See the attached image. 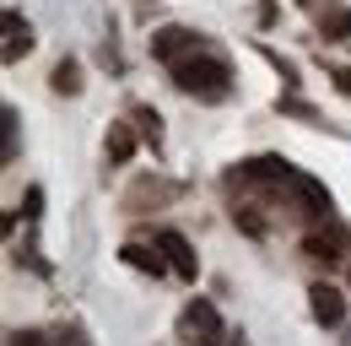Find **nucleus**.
Segmentation results:
<instances>
[{
    "instance_id": "obj_1",
    "label": "nucleus",
    "mask_w": 351,
    "mask_h": 346,
    "mask_svg": "<svg viewBox=\"0 0 351 346\" xmlns=\"http://www.w3.org/2000/svg\"><path fill=\"white\" fill-rule=\"evenodd\" d=\"M173 86L184 97H200V103H221L232 92V71L221 65L217 54H184L173 65Z\"/></svg>"
},
{
    "instance_id": "obj_2",
    "label": "nucleus",
    "mask_w": 351,
    "mask_h": 346,
    "mask_svg": "<svg viewBox=\"0 0 351 346\" xmlns=\"http://www.w3.org/2000/svg\"><path fill=\"white\" fill-rule=\"evenodd\" d=\"M178 336H184L189 346H221V314H217V303L189 298V303H184V314H178Z\"/></svg>"
},
{
    "instance_id": "obj_3",
    "label": "nucleus",
    "mask_w": 351,
    "mask_h": 346,
    "mask_svg": "<svg viewBox=\"0 0 351 346\" xmlns=\"http://www.w3.org/2000/svg\"><path fill=\"white\" fill-rule=\"evenodd\" d=\"M157 249L168 255V270H178L184 281H195V276H200V260H195V249H189V238H184V233H173V227H168V233H157Z\"/></svg>"
},
{
    "instance_id": "obj_4",
    "label": "nucleus",
    "mask_w": 351,
    "mask_h": 346,
    "mask_svg": "<svg viewBox=\"0 0 351 346\" xmlns=\"http://www.w3.org/2000/svg\"><path fill=\"white\" fill-rule=\"evenodd\" d=\"M195 43H200V33H189V27H162V33L152 38V54L168 60V65H178L184 54H195Z\"/></svg>"
},
{
    "instance_id": "obj_5",
    "label": "nucleus",
    "mask_w": 351,
    "mask_h": 346,
    "mask_svg": "<svg viewBox=\"0 0 351 346\" xmlns=\"http://www.w3.org/2000/svg\"><path fill=\"white\" fill-rule=\"evenodd\" d=\"M243 178H254V184H287V178H292V163H287V157H249V163H243Z\"/></svg>"
},
{
    "instance_id": "obj_6",
    "label": "nucleus",
    "mask_w": 351,
    "mask_h": 346,
    "mask_svg": "<svg viewBox=\"0 0 351 346\" xmlns=\"http://www.w3.org/2000/svg\"><path fill=\"white\" fill-rule=\"evenodd\" d=\"M287 189L308 206V216H330V195H324V184H313L308 173H292V178H287Z\"/></svg>"
},
{
    "instance_id": "obj_7",
    "label": "nucleus",
    "mask_w": 351,
    "mask_h": 346,
    "mask_svg": "<svg viewBox=\"0 0 351 346\" xmlns=\"http://www.w3.org/2000/svg\"><path fill=\"white\" fill-rule=\"evenodd\" d=\"M0 27H5V65H16V60L33 49V27H27L16 11H5V22H0Z\"/></svg>"
},
{
    "instance_id": "obj_8",
    "label": "nucleus",
    "mask_w": 351,
    "mask_h": 346,
    "mask_svg": "<svg viewBox=\"0 0 351 346\" xmlns=\"http://www.w3.org/2000/svg\"><path fill=\"white\" fill-rule=\"evenodd\" d=\"M308 303H313V319H319V325H341V314H346V303H341L335 287H313Z\"/></svg>"
},
{
    "instance_id": "obj_9",
    "label": "nucleus",
    "mask_w": 351,
    "mask_h": 346,
    "mask_svg": "<svg viewBox=\"0 0 351 346\" xmlns=\"http://www.w3.org/2000/svg\"><path fill=\"white\" fill-rule=\"evenodd\" d=\"M303 255H308V260H319V265L341 260V233L330 227V233H313V238H303Z\"/></svg>"
},
{
    "instance_id": "obj_10",
    "label": "nucleus",
    "mask_w": 351,
    "mask_h": 346,
    "mask_svg": "<svg viewBox=\"0 0 351 346\" xmlns=\"http://www.w3.org/2000/svg\"><path fill=\"white\" fill-rule=\"evenodd\" d=\"M119 255H125V265H135V270H146V276H162V270H168V260H157L162 249L152 255V249H141V244H125Z\"/></svg>"
},
{
    "instance_id": "obj_11",
    "label": "nucleus",
    "mask_w": 351,
    "mask_h": 346,
    "mask_svg": "<svg viewBox=\"0 0 351 346\" xmlns=\"http://www.w3.org/2000/svg\"><path fill=\"white\" fill-rule=\"evenodd\" d=\"M49 82H54V92H65V97H76V92H82V65H76V60H60Z\"/></svg>"
},
{
    "instance_id": "obj_12",
    "label": "nucleus",
    "mask_w": 351,
    "mask_h": 346,
    "mask_svg": "<svg viewBox=\"0 0 351 346\" xmlns=\"http://www.w3.org/2000/svg\"><path fill=\"white\" fill-rule=\"evenodd\" d=\"M130 152H135V130L130 125H114V130H108V157H114V163H130Z\"/></svg>"
},
{
    "instance_id": "obj_13",
    "label": "nucleus",
    "mask_w": 351,
    "mask_h": 346,
    "mask_svg": "<svg viewBox=\"0 0 351 346\" xmlns=\"http://www.w3.org/2000/svg\"><path fill=\"white\" fill-rule=\"evenodd\" d=\"M324 38H330V43H351V11L324 16Z\"/></svg>"
},
{
    "instance_id": "obj_14",
    "label": "nucleus",
    "mask_w": 351,
    "mask_h": 346,
    "mask_svg": "<svg viewBox=\"0 0 351 346\" xmlns=\"http://www.w3.org/2000/svg\"><path fill=\"white\" fill-rule=\"evenodd\" d=\"M135 119H141V130H146V135H152V146H162V119H157V114H152V108H141V114H135Z\"/></svg>"
},
{
    "instance_id": "obj_15",
    "label": "nucleus",
    "mask_w": 351,
    "mask_h": 346,
    "mask_svg": "<svg viewBox=\"0 0 351 346\" xmlns=\"http://www.w3.org/2000/svg\"><path fill=\"white\" fill-rule=\"evenodd\" d=\"M5 346H49V341H44V336H33V330H16Z\"/></svg>"
},
{
    "instance_id": "obj_16",
    "label": "nucleus",
    "mask_w": 351,
    "mask_h": 346,
    "mask_svg": "<svg viewBox=\"0 0 351 346\" xmlns=\"http://www.w3.org/2000/svg\"><path fill=\"white\" fill-rule=\"evenodd\" d=\"M38 206H44V195H38V189H27V200H22V216H38Z\"/></svg>"
},
{
    "instance_id": "obj_17",
    "label": "nucleus",
    "mask_w": 351,
    "mask_h": 346,
    "mask_svg": "<svg viewBox=\"0 0 351 346\" xmlns=\"http://www.w3.org/2000/svg\"><path fill=\"white\" fill-rule=\"evenodd\" d=\"M335 86H341V92L351 97V65H346V71H335Z\"/></svg>"
},
{
    "instance_id": "obj_18",
    "label": "nucleus",
    "mask_w": 351,
    "mask_h": 346,
    "mask_svg": "<svg viewBox=\"0 0 351 346\" xmlns=\"http://www.w3.org/2000/svg\"><path fill=\"white\" fill-rule=\"evenodd\" d=\"M346 346H351V341H346Z\"/></svg>"
}]
</instances>
